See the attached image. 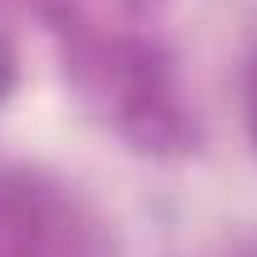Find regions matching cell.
<instances>
[{
    "label": "cell",
    "instance_id": "cell-1",
    "mask_svg": "<svg viewBox=\"0 0 257 257\" xmlns=\"http://www.w3.org/2000/svg\"><path fill=\"white\" fill-rule=\"evenodd\" d=\"M252 137H257V96H252Z\"/></svg>",
    "mask_w": 257,
    "mask_h": 257
}]
</instances>
